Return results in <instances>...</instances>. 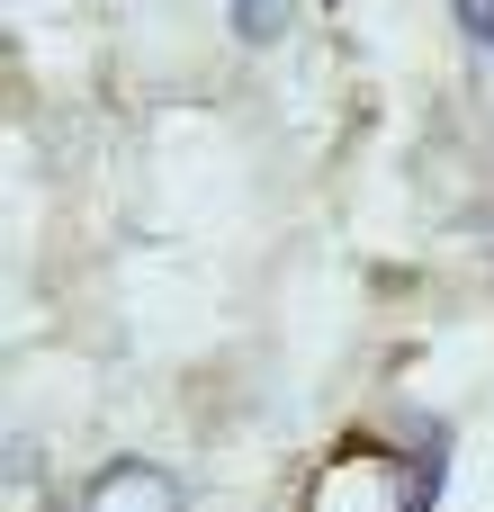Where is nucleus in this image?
I'll return each mask as SVG.
<instances>
[{
    "label": "nucleus",
    "instance_id": "nucleus-1",
    "mask_svg": "<svg viewBox=\"0 0 494 512\" xmlns=\"http://www.w3.org/2000/svg\"><path fill=\"white\" fill-rule=\"evenodd\" d=\"M72 512H189V486H180V468H162V459H99V468L81 477Z\"/></svg>",
    "mask_w": 494,
    "mask_h": 512
},
{
    "label": "nucleus",
    "instance_id": "nucleus-3",
    "mask_svg": "<svg viewBox=\"0 0 494 512\" xmlns=\"http://www.w3.org/2000/svg\"><path fill=\"white\" fill-rule=\"evenodd\" d=\"M450 18H459L468 45H486V54H494V0H450Z\"/></svg>",
    "mask_w": 494,
    "mask_h": 512
},
{
    "label": "nucleus",
    "instance_id": "nucleus-2",
    "mask_svg": "<svg viewBox=\"0 0 494 512\" xmlns=\"http://www.w3.org/2000/svg\"><path fill=\"white\" fill-rule=\"evenodd\" d=\"M225 18H234L243 45H279L288 36V0H225Z\"/></svg>",
    "mask_w": 494,
    "mask_h": 512
}]
</instances>
